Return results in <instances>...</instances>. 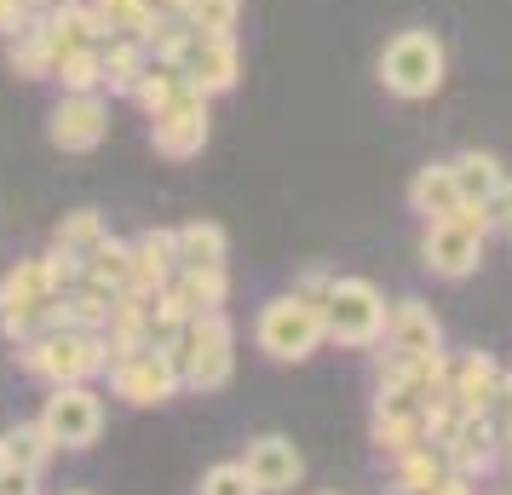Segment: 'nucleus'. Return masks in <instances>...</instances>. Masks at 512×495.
Returning a JSON list of instances; mask_svg holds the SVG:
<instances>
[{
	"instance_id": "1",
	"label": "nucleus",
	"mask_w": 512,
	"mask_h": 495,
	"mask_svg": "<svg viewBox=\"0 0 512 495\" xmlns=\"http://www.w3.org/2000/svg\"><path fill=\"white\" fill-rule=\"evenodd\" d=\"M374 75H380V87L403 104H420V98H432L443 87V75H449V47H443L438 29H397L386 35V47L374 58Z\"/></svg>"
},
{
	"instance_id": "2",
	"label": "nucleus",
	"mask_w": 512,
	"mask_h": 495,
	"mask_svg": "<svg viewBox=\"0 0 512 495\" xmlns=\"http://www.w3.org/2000/svg\"><path fill=\"white\" fill-rule=\"evenodd\" d=\"M173 369H179V386L190 392H219V386H231L236 375V329L225 311H202V317H190L185 329L173 334Z\"/></svg>"
},
{
	"instance_id": "3",
	"label": "nucleus",
	"mask_w": 512,
	"mask_h": 495,
	"mask_svg": "<svg viewBox=\"0 0 512 495\" xmlns=\"http://www.w3.org/2000/svg\"><path fill=\"white\" fill-rule=\"evenodd\" d=\"M18 363L47 386H75L110 369V340L98 329H47L18 340Z\"/></svg>"
},
{
	"instance_id": "4",
	"label": "nucleus",
	"mask_w": 512,
	"mask_h": 495,
	"mask_svg": "<svg viewBox=\"0 0 512 495\" xmlns=\"http://www.w3.org/2000/svg\"><path fill=\"white\" fill-rule=\"evenodd\" d=\"M484 242H489V219L484 202H461L449 219H426L420 231V265L443 277V283H461L484 265Z\"/></svg>"
},
{
	"instance_id": "5",
	"label": "nucleus",
	"mask_w": 512,
	"mask_h": 495,
	"mask_svg": "<svg viewBox=\"0 0 512 495\" xmlns=\"http://www.w3.org/2000/svg\"><path fill=\"white\" fill-rule=\"evenodd\" d=\"M254 340H259V352L271 357V363H305V357L328 340L323 306H311V300H300V294L288 288V294H277V300L259 306Z\"/></svg>"
},
{
	"instance_id": "6",
	"label": "nucleus",
	"mask_w": 512,
	"mask_h": 495,
	"mask_svg": "<svg viewBox=\"0 0 512 495\" xmlns=\"http://www.w3.org/2000/svg\"><path fill=\"white\" fill-rule=\"evenodd\" d=\"M386 294L369 283V277H334L328 283V300H323V329L334 346H380L386 340Z\"/></svg>"
},
{
	"instance_id": "7",
	"label": "nucleus",
	"mask_w": 512,
	"mask_h": 495,
	"mask_svg": "<svg viewBox=\"0 0 512 495\" xmlns=\"http://www.w3.org/2000/svg\"><path fill=\"white\" fill-rule=\"evenodd\" d=\"M52 306H58V288H52L47 254L35 260H18L6 277H0V334L6 340H29V334L47 329Z\"/></svg>"
},
{
	"instance_id": "8",
	"label": "nucleus",
	"mask_w": 512,
	"mask_h": 495,
	"mask_svg": "<svg viewBox=\"0 0 512 495\" xmlns=\"http://www.w3.org/2000/svg\"><path fill=\"white\" fill-rule=\"evenodd\" d=\"M110 392L133 409H156L179 392V369L162 346H139V352H121L110 357Z\"/></svg>"
},
{
	"instance_id": "9",
	"label": "nucleus",
	"mask_w": 512,
	"mask_h": 495,
	"mask_svg": "<svg viewBox=\"0 0 512 495\" xmlns=\"http://www.w3.org/2000/svg\"><path fill=\"white\" fill-rule=\"evenodd\" d=\"M35 421L47 426V438L58 449H93L98 432H104V403L87 380H75V386H52L47 409Z\"/></svg>"
},
{
	"instance_id": "10",
	"label": "nucleus",
	"mask_w": 512,
	"mask_h": 495,
	"mask_svg": "<svg viewBox=\"0 0 512 495\" xmlns=\"http://www.w3.org/2000/svg\"><path fill=\"white\" fill-rule=\"evenodd\" d=\"M47 139L64 156L98 150V144L110 139V104H104V93H58V104H52V116H47Z\"/></svg>"
},
{
	"instance_id": "11",
	"label": "nucleus",
	"mask_w": 512,
	"mask_h": 495,
	"mask_svg": "<svg viewBox=\"0 0 512 495\" xmlns=\"http://www.w3.org/2000/svg\"><path fill=\"white\" fill-rule=\"evenodd\" d=\"M179 70H185L190 93H202V98L231 93L236 81H242V52H236V35H202V29H190L185 52H179Z\"/></svg>"
},
{
	"instance_id": "12",
	"label": "nucleus",
	"mask_w": 512,
	"mask_h": 495,
	"mask_svg": "<svg viewBox=\"0 0 512 495\" xmlns=\"http://www.w3.org/2000/svg\"><path fill=\"white\" fill-rule=\"evenodd\" d=\"M208 133H213V116H208V98L202 93H185L179 104H167L162 116L150 121V144H156V156H167V162L202 156L208 150Z\"/></svg>"
},
{
	"instance_id": "13",
	"label": "nucleus",
	"mask_w": 512,
	"mask_h": 495,
	"mask_svg": "<svg viewBox=\"0 0 512 495\" xmlns=\"http://www.w3.org/2000/svg\"><path fill=\"white\" fill-rule=\"evenodd\" d=\"M386 352L397 357H432L443 352V323L426 300H397L386 311Z\"/></svg>"
},
{
	"instance_id": "14",
	"label": "nucleus",
	"mask_w": 512,
	"mask_h": 495,
	"mask_svg": "<svg viewBox=\"0 0 512 495\" xmlns=\"http://www.w3.org/2000/svg\"><path fill=\"white\" fill-rule=\"evenodd\" d=\"M443 461L455 472H489L495 467V455H501V432H495V421L489 415H455V426H449V438H443Z\"/></svg>"
},
{
	"instance_id": "15",
	"label": "nucleus",
	"mask_w": 512,
	"mask_h": 495,
	"mask_svg": "<svg viewBox=\"0 0 512 495\" xmlns=\"http://www.w3.org/2000/svg\"><path fill=\"white\" fill-rule=\"evenodd\" d=\"M242 467H248V478L259 484V495H277V490H294V484L305 478V455L288 444V438L265 432V438H254V444H248Z\"/></svg>"
},
{
	"instance_id": "16",
	"label": "nucleus",
	"mask_w": 512,
	"mask_h": 495,
	"mask_svg": "<svg viewBox=\"0 0 512 495\" xmlns=\"http://www.w3.org/2000/svg\"><path fill=\"white\" fill-rule=\"evenodd\" d=\"M173 271H179V236L162 231V225L133 236V277H127L133 294H162L173 283Z\"/></svg>"
},
{
	"instance_id": "17",
	"label": "nucleus",
	"mask_w": 512,
	"mask_h": 495,
	"mask_svg": "<svg viewBox=\"0 0 512 495\" xmlns=\"http://www.w3.org/2000/svg\"><path fill=\"white\" fill-rule=\"evenodd\" d=\"M495 386H501V363L489 352H466L461 363H449V403L461 415H489Z\"/></svg>"
},
{
	"instance_id": "18",
	"label": "nucleus",
	"mask_w": 512,
	"mask_h": 495,
	"mask_svg": "<svg viewBox=\"0 0 512 495\" xmlns=\"http://www.w3.org/2000/svg\"><path fill=\"white\" fill-rule=\"evenodd\" d=\"M41 29H47V41L58 47V58L70 47H104L110 35H104V24H98L93 0H52L47 12H41Z\"/></svg>"
},
{
	"instance_id": "19",
	"label": "nucleus",
	"mask_w": 512,
	"mask_h": 495,
	"mask_svg": "<svg viewBox=\"0 0 512 495\" xmlns=\"http://www.w3.org/2000/svg\"><path fill=\"white\" fill-rule=\"evenodd\" d=\"M167 294H173L190 317H202V311H225V300H231V277H225V265H179L173 283H167Z\"/></svg>"
},
{
	"instance_id": "20",
	"label": "nucleus",
	"mask_w": 512,
	"mask_h": 495,
	"mask_svg": "<svg viewBox=\"0 0 512 495\" xmlns=\"http://www.w3.org/2000/svg\"><path fill=\"white\" fill-rule=\"evenodd\" d=\"M455 208H461V190H455L449 162H426L409 179V213H420V219H449Z\"/></svg>"
},
{
	"instance_id": "21",
	"label": "nucleus",
	"mask_w": 512,
	"mask_h": 495,
	"mask_svg": "<svg viewBox=\"0 0 512 495\" xmlns=\"http://www.w3.org/2000/svg\"><path fill=\"white\" fill-rule=\"evenodd\" d=\"M449 173H455L461 202H484V196H495V185H507V167L495 150H461V156H449Z\"/></svg>"
},
{
	"instance_id": "22",
	"label": "nucleus",
	"mask_w": 512,
	"mask_h": 495,
	"mask_svg": "<svg viewBox=\"0 0 512 495\" xmlns=\"http://www.w3.org/2000/svg\"><path fill=\"white\" fill-rule=\"evenodd\" d=\"M150 70V47L144 41H127V35H110L104 41V93L127 98L139 87V75Z\"/></svg>"
},
{
	"instance_id": "23",
	"label": "nucleus",
	"mask_w": 512,
	"mask_h": 495,
	"mask_svg": "<svg viewBox=\"0 0 512 495\" xmlns=\"http://www.w3.org/2000/svg\"><path fill=\"white\" fill-rule=\"evenodd\" d=\"M190 93V81H185V70L179 64H162V58H150V70L139 75V87H133V104L144 110V121H156L167 110V104H179V98Z\"/></svg>"
},
{
	"instance_id": "24",
	"label": "nucleus",
	"mask_w": 512,
	"mask_h": 495,
	"mask_svg": "<svg viewBox=\"0 0 512 495\" xmlns=\"http://www.w3.org/2000/svg\"><path fill=\"white\" fill-rule=\"evenodd\" d=\"M6 64H12V75H24V81H52L58 47L47 41L41 18H35V24L24 29V35H12V41H6Z\"/></svg>"
},
{
	"instance_id": "25",
	"label": "nucleus",
	"mask_w": 512,
	"mask_h": 495,
	"mask_svg": "<svg viewBox=\"0 0 512 495\" xmlns=\"http://www.w3.org/2000/svg\"><path fill=\"white\" fill-rule=\"evenodd\" d=\"M52 449H58V444L47 438V426H41V421H18L12 432H0V461L35 472V478H41V467L52 461Z\"/></svg>"
},
{
	"instance_id": "26",
	"label": "nucleus",
	"mask_w": 512,
	"mask_h": 495,
	"mask_svg": "<svg viewBox=\"0 0 512 495\" xmlns=\"http://www.w3.org/2000/svg\"><path fill=\"white\" fill-rule=\"evenodd\" d=\"M81 277L98 288H110V294H121L127 288V277H133V242H121V236H104L93 254L81 260Z\"/></svg>"
},
{
	"instance_id": "27",
	"label": "nucleus",
	"mask_w": 512,
	"mask_h": 495,
	"mask_svg": "<svg viewBox=\"0 0 512 495\" xmlns=\"http://www.w3.org/2000/svg\"><path fill=\"white\" fill-rule=\"evenodd\" d=\"M98 24H104V35H127V41H150V29H156V6L150 0H93Z\"/></svg>"
},
{
	"instance_id": "28",
	"label": "nucleus",
	"mask_w": 512,
	"mask_h": 495,
	"mask_svg": "<svg viewBox=\"0 0 512 495\" xmlns=\"http://www.w3.org/2000/svg\"><path fill=\"white\" fill-rule=\"evenodd\" d=\"M173 236H179V265H225V254H231V236L213 219H190Z\"/></svg>"
},
{
	"instance_id": "29",
	"label": "nucleus",
	"mask_w": 512,
	"mask_h": 495,
	"mask_svg": "<svg viewBox=\"0 0 512 495\" xmlns=\"http://www.w3.org/2000/svg\"><path fill=\"white\" fill-rule=\"evenodd\" d=\"M52 81L64 93H104V47H70L52 64Z\"/></svg>"
},
{
	"instance_id": "30",
	"label": "nucleus",
	"mask_w": 512,
	"mask_h": 495,
	"mask_svg": "<svg viewBox=\"0 0 512 495\" xmlns=\"http://www.w3.org/2000/svg\"><path fill=\"white\" fill-rule=\"evenodd\" d=\"M104 236H110V231H104V213H98V208H75V213H64V219H58L52 248H64V254H75V260H87Z\"/></svg>"
},
{
	"instance_id": "31",
	"label": "nucleus",
	"mask_w": 512,
	"mask_h": 495,
	"mask_svg": "<svg viewBox=\"0 0 512 495\" xmlns=\"http://www.w3.org/2000/svg\"><path fill=\"white\" fill-rule=\"evenodd\" d=\"M443 467H449V461H443L438 444H420V449H409V455H397V495L426 490V484H432Z\"/></svg>"
},
{
	"instance_id": "32",
	"label": "nucleus",
	"mask_w": 512,
	"mask_h": 495,
	"mask_svg": "<svg viewBox=\"0 0 512 495\" xmlns=\"http://www.w3.org/2000/svg\"><path fill=\"white\" fill-rule=\"evenodd\" d=\"M185 24L202 29V35H236V24H242V0H190Z\"/></svg>"
},
{
	"instance_id": "33",
	"label": "nucleus",
	"mask_w": 512,
	"mask_h": 495,
	"mask_svg": "<svg viewBox=\"0 0 512 495\" xmlns=\"http://www.w3.org/2000/svg\"><path fill=\"white\" fill-rule=\"evenodd\" d=\"M196 495H259V484L248 478L242 461H219V467L202 472V490H196Z\"/></svg>"
},
{
	"instance_id": "34",
	"label": "nucleus",
	"mask_w": 512,
	"mask_h": 495,
	"mask_svg": "<svg viewBox=\"0 0 512 495\" xmlns=\"http://www.w3.org/2000/svg\"><path fill=\"white\" fill-rule=\"evenodd\" d=\"M484 219H489V236H512V179L495 185V196H484Z\"/></svg>"
},
{
	"instance_id": "35",
	"label": "nucleus",
	"mask_w": 512,
	"mask_h": 495,
	"mask_svg": "<svg viewBox=\"0 0 512 495\" xmlns=\"http://www.w3.org/2000/svg\"><path fill=\"white\" fill-rule=\"evenodd\" d=\"M489 421H495V432H501V438H512V375H501V386H495Z\"/></svg>"
},
{
	"instance_id": "36",
	"label": "nucleus",
	"mask_w": 512,
	"mask_h": 495,
	"mask_svg": "<svg viewBox=\"0 0 512 495\" xmlns=\"http://www.w3.org/2000/svg\"><path fill=\"white\" fill-rule=\"evenodd\" d=\"M29 24H35V18H29V6H24V0H0V41L24 35Z\"/></svg>"
},
{
	"instance_id": "37",
	"label": "nucleus",
	"mask_w": 512,
	"mask_h": 495,
	"mask_svg": "<svg viewBox=\"0 0 512 495\" xmlns=\"http://www.w3.org/2000/svg\"><path fill=\"white\" fill-rule=\"evenodd\" d=\"M415 495H472V478L466 472H455V467H443L426 490H415Z\"/></svg>"
},
{
	"instance_id": "38",
	"label": "nucleus",
	"mask_w": 512,
	"mask_h": 495,
	"mask_svg": "<svg viewBox=\"0 0 512 495\" xmlns=\"http://www.w3.org/2000/svg\"><path fill=\"white\" fill-rule=\"evenodd\" d=\"M0 495H35V472L0 461Z\"/></svg>"
},
{
	"instance_id": "39",
	"label": "nucleus",
	"mask_w": 512,
	"mask_h": 495,
	"mask_svg": "<svg viewBox=\"0 0 512 495\" xmlns=\"http://www.w3.org/2000/svg\"><path fill=\"white\" fill-rule=\"evenodd\" d=\"M328 283H334L328 271H305L300 283H294V294H300V300H311V306H323V300H328Z\"/></svg>"
},
{
	"instance_id": "40",
	"label": "nucleus",
	"mask_w": 512,
	"mask_h": 495,
	"mask_svg": "<svg viewBox=\"0 0 512 495\" xmlns=\"http://www.w3.org/2000/svg\"><path fill=\"white\" fill-rule=\"evenodd\" d=\"M150 6H156V12H179V18H185V6H190V0H150Z\"/></svg>"
},
{
	"instance_id": "41",
	"label": "nucleus",
	"mask_w": 512,
	"mask_h": 495,
	"mask_svg": "<svg viewBox=\"0 0 512 495\" xmlns=\"http://www.w3.org/2000/svg\"><path fill=\"white\" fill-rule=\"evenodd\" d=\"M24 6H29V18H41V12H47L52 0H24Z\"/></svg>"
}]
</instances>
